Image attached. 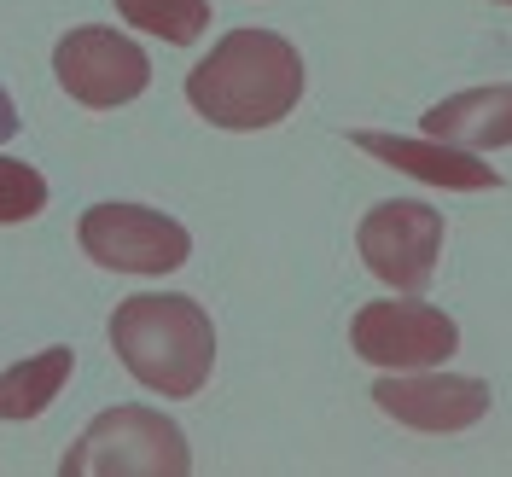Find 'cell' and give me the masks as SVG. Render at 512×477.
Returning a JSON list of instances; mask_svg holds the SVG:
<instances>
[{"mask_svg":"<svg viewBox=\"0 0 512 477\" xmlns=\"http://www.w3.org/2000/svg\"><path fill=\"white\" fill-rule=\"evenodd\" d=\"M47 210V181L24 158H0V227L30 222Z\"/></svg>","mask_w":512,"mask_h":477,"instance_id":"4fadbf2b","label":"cell"},{"mask_svg":"<svg viewBox=\"0 0 512 477\" xmlns=\"http://www.w3.org/2000/svg\"><path fill=\"white\" fill-rule=\"evenodd\" d=\"M53 76H59V88L76 105L111 111V105H128V99L146 94L152 59L140 53V41L105 30V24H82V30H70L53 47Z\"/></svg>","mask_w":512,"mask_h":477,"instance_id":"52a82bcc","label":"cell"},{"mask_svg":"<svg viewBox=\"0 0 512 477\" xmlns=\"http://www.w3.org/2000/svg\"><path fill=\"white\" fill-rule=\"evenodd\" d=\"M350 344L367 367L414 373V367H443L448 355L460 350V326L443 309L419 303V291H408V297L361 303L350 320Z\"/></svg>","mask_w":512,"mask_h":477,"instance_id":"277c9868","label":"cell"},{"mask_svg":"<svg viewBox=\"0 0 512 477\" xmlns=\"http://www.w3.org/2000/svg\"><path fill=\"white\" fill-rule=\"evenodd\" d=\"M495 6H512V0H495Z\"/></svg>","mask_w":512,"mask_h":477,"instance_id":"9a60e30c","label":"cell"},{"mask_svg":"<svg viewBox=\"0 0 512 477\" xmlns=\"http://www.w3.org/2000/svg\"><path fill=\"white\" fill-rule=\"evenodd\" d=\"M111 350L123 355L128 379L187 402L216 373V326L181 291H140L111 309Z\"/></svg>","mask_w":512,"mask_h":477,"instance_id":"7a4b0ae2","label":"cell"},{"mask_svg":"<svg viewBox=\"0 0 512 477\" xmlns=\"http://www.w3.org/2000/svg\"><path fill=\"white\" fill-rule=\"evenodd\" d=\"M12 134H18V105H12V94H6V88H0V146H6Z\"/></svg>","mask_w":512,"mask_h":477,"instance_id":"5bb4252c","label":"cell"},{"mask_svg":"<svg viewBox=\"0 0 512 477\" xmlns=\"http://www.w3.org/2000/svg\"><path fill=\"white\" fill-rule=\"evenodd\" d=\"M350 146H361L367 158L390 163L402 175H414L425 187H448V192H495L501 187V169H489L478 152L466 146H448V140H408V134H379V128H355Z\"/></svg>","mask_w":512,"mask_h":477,"instance_id":"9c48e42d","label":"cell"},{"mask_svg":"<svg viewBox=\"0 0 512 477\" xmlns=\"http://www.w3.org/2000/svg\"><path fill=\"white\" fill-rule=\"evenodd\" d=\"M76 373V350L70 344H53L41 355H24L18 367L0 373V419H35L59 402V390Z\"/></svg>","mask_w":512,"mask_h":477,"instance_id":"8fae6325","label":"cell"},{"mask_svg":"<svg viewBox=\"0 0 512 477\" xmlns=\"http://www.w3.org/2000/svg\"><path fill=\"white\" fill-rule=\"evenodd\" d=\"M76 239L111 274H175L192 256V233L152 204H94Z\"/></svg>","mask_w":512,"mask_h":477,"instance_id":"5b68a950","label":"cell"},{"mask_svg":"<svg viewBox=\"0 0 512 477\" xmlns=\"http://www.w3.org/2000/svg\"><path fill=\"white\" fill-rule=\"evenodd\" d=\"M64 477H187L192 448L158 408H105L59 460Z\"/></svg>","mask_w":512,"mask_h":477,"instance_id":"3957f363","label":"cell"},{"mask_svg":"<svg viewBox=\"0 0 512 477\" xmlns=\"http://www.w3.org/2000/svg\"><path fill=\"white\" fill-rule=\"evenodd\" d=\"M117 12L134 30L163 35L169 47H192L210 30V0H117Z\"/></svg>","mask_w":512,"mask_h":477,"instance_id":"7c38bea8","label":"cell"},{"mask_svg":"<svg viewBox=\"0 0 512 477\" xmlns=\"http://www.w3.org/2000/svg\"><path fill=\"white\" fill-rule=\"evenodd\" d=\"M303 88H309L303 53L274 30H227L210 47V59L187 70V105L204 123L233 134L286 123Z\"/></svg>","mask_w":512,"mask_h":477,"instance_id":"6da1fadb","label":"cell"},{"mask_svg":"<svg viewBox=\"0 0 512 477\" xmlns=\"http://www.w3.org/2000/svg\"><path fill=\"white\" fill-rule=\"evenodd\" d=\"M419 123H425L431 140L466 146V152H501V146H512V82L466 88V94L431 105Z\"/></svg>","mask_w":512,"mask_h":477,"instance_id":"30bf717a","label":"cell"},{"mask_svg":"<svg viewBox=\"0 0 512 477\" xmlns=\"http://www.w3.org/2000/svg\"><path fill=\"white\" fill-rule=\"evenodd\" d=\"M373 402L396 425L408 431H431V437H454V431H472L489 414V384L466 379V373H437V367H414V373H384L373 384Z\"/></svg>","mask_w":512,"mask_h":477,"instance_id":"ba28073f","label":"cell"},{"mask_svg":"<svg viewBox=\"0 0 512 477\" xmlns=\"http://www.w3.org/2000/svg\"><path fill=\"white\" fill-rule=\"evenodd\" d=\"M443 210L419 204V198H384L361 216V262L367 274L384 280L396 291H425L437 274V256H443Z\"/></svg>","mask_w":512,"mask_h":477,"instance_id":"8992f818","label":"cell"}]
</instances>
